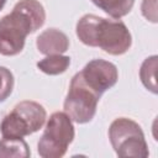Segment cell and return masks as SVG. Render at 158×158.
Returning <instances> with one entry per match:
<instances>
[{
	"label": "cell",
	"mask_w": 158,
	"mask_h": 158,
	"mask_svg": "<svg viewBox=\"0 0 158 158\" xmlns=\"http://www.w3.org/2000/svg\"><path fill=\"white\" fill-rule=\"evenodd\" d=\"M74 126L70 117L62 111L53 112L37 143V152L42 158H60L67 153L74 139Z\"/></svg>",
	"instance_id": "obj_1"
},
{
	"label": "cell",
	"mask_w": 158,
	"mask_h": 158,
	"mask_svg": "<svg viewBox=\"0 0 158 158\" xmlns=\"http://www.w3.org/2000/svg\"><path fill=\"white\" fill-rule=\"evenodd\" d=\"M100 98V95H98L86 85L80 75V72H78L72 78L69 90L63 104L64 112L70 117L73 122H90L96 114Z\"/></svg>",
	"instance_id": "obj_3"
},
{
	"label": "cell",
	"mask_w": 158,
	"mask_h": 158,
	"mask_svg": "<svg viewBox=\"0 0 158 158\" xmlns=\"http://www.w3.org/2000/svg\"><path fill=\"white\" fill-rule=\"evenodd\" d=\"M157 63H158V57L151 56L143 60L141 69H139V78H141L142 84L144 85L146 89H148L153 94H157V91H158L157 90V81H156Z\"/></svg>",
	"instance_id": "obj_14"
},
{
	"label": "cell",
	"mask_w": 158,
	"mask_h": 158,
	"mask_svg": "<svg viewBox=\"0 0 158 158\" xmlns=\"http://www.w3.org/2000/svg\"><path fill=\"white\" fill-rule=\"evenodd\" d=\"M15 84L14 75L10 69L0 65V102L5 101L12 93Z\"/></svg>",
	"instance_id": "obj_15"
},
{
	"label": "cell",
	"mask_w": 158,
	"mask_h": 158,
	"mask_svg": "<svg viewBox=\"0 0 158 158\" xmlns=\"http://www.w3.org/2000/svg\"><path fill=\"white\" fill-rule=\"evenodd\" d=\"M6 4V0H0V10H2V7L5 6Z\"/></svg>",
	"instance_id": "obj_17"
},
{
	"label": "cell",
	"mask_w": 158,
	"mask_h": 158,
	"mask_svg": "<svg viewBox=\"0 0 158 158\" xmlns=\"http://www.w3.org/2000/svg\"><path fill=\"white\" fill-rule=\"evenodd\" d=\"M70 65V58L62 54H49L37 62V68L48 75H58L64 73Z\"/></svg>",
	"instance_id": "obj_12"
},
{
	"label": "cell",
	"mask_w": 158,
	"mask_h": 158,
	"mask_svg": "<svg viewBox=\"0 0 158 158\" xmlns=\"http://www.w3.org/2000/svg\"><path fill=\"white\" fill-rule=\"evenodd\" d=\"M15 7L20 9L31 19L36 30L43 26L46 21V11L43 5L38 0H20L19 2H16Z\"/></svg>",
	"instance_id": "obj_13"
},
{
	"label": "cell",
	"mask_w": 158,
	"mask_h": 158,
	"mask_svg": "<svg viewBox=\"0 0 158 158\" xmlns=\"http://www.w3.org/2000/svg\"><path fill=\"white\" fill-rule=\"evenodd\" d=\"M91 1L105 14L117 20L126 16L132 10L135 4V0H91Z\"/></svg>",
	"instance_id": "obj_11"
},
{
	"label": "cell",
	"mask_w": 158,
	"mask_h": 158,
	"mask_svg": "<svg viewBox=\"0 0 158 158\" xmlns=\"http://www.w3.org/2000/svg\"><path fill=\"white\" fill-rule=\"evenodd\" d=\"M109 139L118 157L147 158L149 154L141 126L131 118H115L109 127Z\"/></svg>",
	"instance_id": "obj_2"
},
{
	"label": "cell",
	"mask_w": 158,
	"mask_h": 158,
	"mask_svg": "<svg viewBox=\"0 0 158 158\" xmlns=\"http://www.w3.org/2000/svg\"><path fill=\"white\" fill-rule=\"evenodd\" d=\"M0 132L2 137L10 138H23L33 133L27 120L15 109L2 118L0 123Z\"/></svg>",
	"instance_id": "obj_8"
},
{
	"label": "cell",
	"mask_w": 158,
	"mask_h": 158,
	"mask_svg": "<svg viewBox=\"0 0 158 158\" xmlns=\"http://www.w3.org/2000/svg\"><path fill=\"white\" fill-rule=\"evenodd\" d=\"M142 15L151 22H157V0H143L141 5Z\"/></svg>",
	"instance_id": "obj_16"
},
{
	"label": "cell",
	"mask_w": 158,
	"mask_h": 158,
	"mask_svg": "<svg viewBox=\"0 0 158 158\" xmlns=\"http://www.w3.org/2000/svg\"><path fill=\"white\" fill-rule=\"evenodd\" d=\"M36 46L42 54H62L69 48V38L58 28H47L38 35Z\"/></svg>",
	"instance_id": "obj_7"
},
{
	"label": "cell",
	"mask_w": 158,
	"mask_h": 158,
	"mask_svg": "<svg viewBox=\"0 0 158 158\" xmlns=\"http://www.w3.org/2000/svg\"><path fill=\"white\" fill-rule=\"evenodd\" d=\"M80 75L86 85L98 95H102L118 80V72L114 63L105 59H93L85 64Z\"/></svg>",
	"instance_id": "obj_6"
},
{
	"label": "cell",
	"mask_w": 158,
	"mask_h": 158,
	"mask_svg": "<svg viewBox=\"0 0 158 158\" xmlns=\"http://www.w3.org/2000/svg\"><path fill=\"white\" fill-rule=\"evenodd\" d=\"M31 156L28 144L23 138L2 137L0 139V157L1 158H27Z\"/></svg>",
	"instance_id": "obj_10"
},
{
	"label": "cell",
	"mask_w": 158,
	"mask_h": 158,
	"mask_svg": "<svg viewBox=\"0 0 158 158\" xmlns=\"http://www.w3.org/2000/svg\"><path fill=\"white\" fill-rule=\"evenodd\" d=\"M95 47L111 56L125 54L132 44V37L127 26L118 19L100 17L95 32Z\"/></svg>",
	"instance_id": "obj_5"
},
{
	"label": "cell",
	"mask_w": 158,
	"mask_h": 158,
	"mask_svg": "<svg viewBox=\"0 0 158 158\" xmlns=\"http://www.w3.org/2000/svg\"><path fill=\"white\" fill-rule=\"evenodd\" d=\"M36 27L31 19L15 7L0 20V54L12 57L19 54L26 42V37L36 32Z\"/></svg>",
	"instance_id": "obj_4"
},
{
	"label": "cell",
	"mask_w": 158,
	"mask_h": 158,
	"mask_svg": "<svg viewBox=\"0 0 158 158\" xmlns=\"http://www.w3.org/2000/svg\"><path fill=\"white\" fill-rule=\"evenodd\" d=\"M14 109L19 111L27 120L33 133L37 132L40 128H42V126L46 122L47 112H46V109L40 102H36L32 100H23L17 105H15Z\"/></svg>",
	"instance_id": "obj_9"
}]
</instances>
